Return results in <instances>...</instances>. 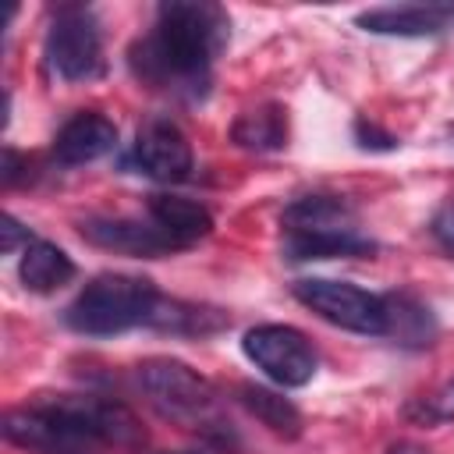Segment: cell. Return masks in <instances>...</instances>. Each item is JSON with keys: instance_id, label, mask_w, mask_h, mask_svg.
<instances>
[{"instance_id": "obj_2", "label": "cell", "mask_w": 454, "mask_h": 454, "mask_svg": "<svg viewBox=\"0 0 454 454\" xmlns=\"http://www.w3.org/2000/svg\"><path fill=\"white\" fill-rule=\"evenodd\" d=\"M160 305V291L145 277L103 273L82 287V294L67 305L64 319L71 330L89 337H114L131 326H149Z\"/></svg>"}, {"instance_id": "obj_12", "label": "cell", "mask_w": 454, "mask_h": 454, "mask_svg": "<svg viewBox=\"0 0 454 454\" xmlns=\"http://www.w3.org/2000/svg\"><path fill=\"white\" fill-rule=\"evenodd\" d=\"M78 231H82V238H89L92 245L114 248V252H124V255L156 259V255H163V252H174V245L160 234V227H156L153 220H149V223H138V220L92 216V220H82Z\"/></svg>"}, {"instance_id": "obj_4", "label": "cell", "mask_w": 454, "mask_h": 454, "mask_svg": "<svg viewBox=\"0 0 454 454\" xmlns=\"http://www.w3.org/2000/svg\"><path fill=\"white\" fill-rule=\"evenodd\" d=\"M135 383L145 394V401L170 422L209 429L216 422V390L206 376L188 369L177 358H145L135 369Z\"/></svg>"}, {"instance_id": "obj_8", "label": "cell", "mask_w": 454, "mask_h": 454, "mask_svg": "<svg viewBox=\"0 0 454 454\" xmlns=\"http://www.w3.org/2000/svg\"><path fill=\"white\" fill-rule=\"evenodd\" d=\"M241 351L255 369H262L280 387H305L319 369V358L309 337L284 323L252 326L241 340Z\"/></svg>"}, {"instance_id": "obj_21", "label": "cell", "mask_w": 454, "mask_h": 454, "mask_svg": "<svg viewBox=\"0 0 454 454\" xmlns=\"http://www.w3.org/2000/svg\"><path fill=\"white\" fill-rule=\"evenodd\" d=\"M433 238H436L447 252H454V199L443 202L440 213L433 216Z\"/></svg>"}, {"instance_id": "obj_10", "label": "cell", "mask_w": 454, "mask_h": 454, "mask_svg": "<svg viewBox=\"0 0 454 454\" xmlns=\"http://www.w3.org/2000/svg\"><path fill=\"white\" fill-rule=\"evenodd\" d=\"M135 163L156 181H184L192 174V145L170 121H149L135 138Z\"/></svg>"}, {"instance_id": "obj_3", "label": "cell", "mask_w": 454, "mask_h": 454, "mask_svg": "<svg viewBox=\"0 0 454 454\" xmlns=\"http://www.w3.org/2000/svg\"><path fill=\"white\" fill-rule=\"evenodd\" d=\"M284 252L291 259L369 255L372 241L358 234L351 206L333 195H305L284 209Z\"/></svg>"}, {"instance_id": "obj_14", "label": "cell", "mask_w": 454, "mask_h": 454, "mask_svg": "<svg viewBox=\"0 0 454 454\" xmlns=\"http://www.w3.org/2000/svg\"><path fill=\"white\" fill-rule=\"evenodd\" d=\"M18 273H21V284L35 294H53L57 287H64L71 277H74V262L67 259L64 248L43 241V238H32L21 252V262H18Z\"/></svg>"}, {"instance_id": "obj_5", "label": "cell", "mask_w": 454, "mask_h": 454, "mask_svg": "<svg viewBox=\"0 0 454 454\" xmlns=\"http://www.w3.org/2000/svg\"><path fill=\"white\" fill-rule=\"evenodd\" d=\"M294 298L312 309L319 319L351 330V333H365V337H383L387 333V305L383 294L362 291L348 280H326V277H309L294 284Z\"/></svg>"}, {"instance_id": "obj_23", "label": "cell", "mask_w": 454, "mask_h": 454, "mask_svg": "<svg viewBox=\"0 0 454 454\" xmlns=\"http://www.w3.org/2000/svg\"><path fill=\"white\" fill-rule=\"evenodd\" d=\"M387 454H429L422 443H411V440H401V443H394Z\"/></svg>"}, {"instance_id": "obj_19", "label": "cell", "mask_w": 454, "mask_h": 454, "mask_svg": "<svg viewBox=\"0 0 454 454\" xmlns=\"http://www.w3.org/2000/svg\"><path fill=\"white\" fill-rule=\"evenodd\" d=\"M227 319L216 309H202V305H188V301H174V298H160L149 326L156 330H170V333H213L220 330Z\"/></svg>"}, {"instance_id": "obj_13", "label": "cell", "mask_w": 454, "mask_h": 454, "mask_svg": "<svg viewBox=\"0 0 454 454\" xmlns=\"http://www.w3.org/2000/svg\"><path fill=\"white\" fill-rule=\"evenodd\" d=\"M149 220L160 227V234L174 248H188L213 231V213L202 202L181 199V195H153L149 199Z\"/></svg>"}, {"instance_id": "obj_22", "label": "cell", "mask_w": 454, "mask_h": 454, "mask_svg": "<svg viewBox=\"0 0 454 454\" xmlns=\"http://www.w3.org/2000/svg\"><path fill=\"white\" fill-rule=\"evenodd\" d=\"M0 231H4V252H14L21 238H32V234H25V231H21V223H18L11 213L4 216V227H0Z\"/></svg>"}, {"instance_id": "obj_6", "label": "cell", "mask_w": 454, "mask_h": 454, "mask_svg": "<svg viewBox=\"0 0 454 454\" xmlns=\"http://www.w3.org/2000/svg\"><path fill=\"white\" fill-rule=\"evenodd\" d=\"M46 71L60 82H89L103 74V39L99 25L85 7L57 11L46 43H43Z\"/></svg>"}, {"instance_id": "obj_1", "label": "cell", "mask_w": 454, "mask_h": 454, "mask_svg": "<svg viewBox=\"0 0 454 454\" xmlns=\"http://www.w3.org/2000/svg\"><path fill=\"white\" fill-rule=\"evenodd\" d=\"M227 11L209 0H167L153 32L135 43L131 67L153 85L202 89L216 53L227 46Z\"/></svg>"}, {"instance_id": "obj_15", "label": "cell", "mask_w": 454, "mask_h": 454, "mask_svg": "<svg viewBox=\"0 0 454 454\" xmlns=\"http://www.w3.org/2000/svg\"><path fill=\"white\" fill-rule=\"evenodd\" d=\"M450 11L447 7H380L358 14V25L365 32H383V35H433L447 25Z\"/></svg>"}, {"instance_id": "obj_11", "label": "cell", "mask_w": 454, "mask_h": 454, "mask_svg": "<svg viewBox=\"0 0 454 454\" xmlns=\"http://www.w3.org/2000/svg\"><path fill=\"white\" fill-rule=\"evenodd\" d=\"M114 145H117V124L96 110H82L57 131L53 156L64 167H78V163H92L106 156Z\"/></svg>"}, {"instance_id": "obj_16", "label": "cell", "mask_w": 454, "mask_h": 454, "mask_svg": "<svg viewBox=\"0 0 454 454\" xmlns=\"http://www.w3.org/2000/svg\"><path fill=\"white\" fill-rule=\"evenodd\" d=\"M238 401H241L266 429H273L277 436H298V433H301V415H298V408H294L287 397H280V394H273V390H266V387H255V383H241V387H238Z\"/></svg>"}, {"instance_id": "obj_9", "label": "cell", "mask_w": 454, "mask_h": 454, "mask_svg": "<svg viewBox=\"0 0 454 454\" xmlns=\"http://www.w3.org/2000/svg\"><path fill=\"white\" fill-rule=\"evenodd\" d=\"M4 436L32 454H89L92 443L78 436L57 411H50L43 401H32L28 408H14L4 415Z\"/></svg>"}, {"instance_id": "obj_17", "label": "cell", "mask_w": 454, "mask_h": 454, "mask_svg": "<svg viewBox=\"0 0 454 454\" xmlns=\"http://www.w3.org/2000/svg\"><path fill=\"white\" fill-rule=\"evenodd\" d=\"M234 142L245 145V149H280L284 138H287V117L280 106H255V110H245L234 128H231Z\"/></svg>"}, {"instance_id": "obj_18", "label": "cell", "mask_w": 454, "mask_h": 454, "mask_svg": "<svg viewBox=\"0 0 454 454\" xmlns=\"http://www.w3.org/2000/svg\"><path fill=\"white\" fill-rule=\"evenodd\" d=\"M383 305H387V333L383 337H397L404 344H429L433 316L426 305H419L408 294H383Z\"/></svg>"}, {"instance_id": "obj_20", "label": "cell", "mask_w": 454, "mask_h": 454, "mask_svg": "<svg viewBox=\"0 0 454 454\" xmlns=\"http://www.w3.org/2000/svg\"><path fill=\"white\" fill-rule=\"evenodd\" d=\"M404 415H408L411 422H419V426H440V422H450V419H454V376H450L447 383H440L433 394L411 401V404L404 408Z\"/></svg>"}, {"instance_id": "obj_7", "label": "cell", "mask_w": 454, "mask_h": 454, "mask_svg": "<svg viewBox=\"0 0 454 454\" xmlns=\"http://www.w3.org/2000/svg\"><path fill=\"white\" fill-rule=\"evenodd\" d=\"M50 411H57L78 436H85L92 447L110 443V447H142L145 429L131 408L110 397L96 394H46L39 397Z\"/></svg>"}]
</instances>
